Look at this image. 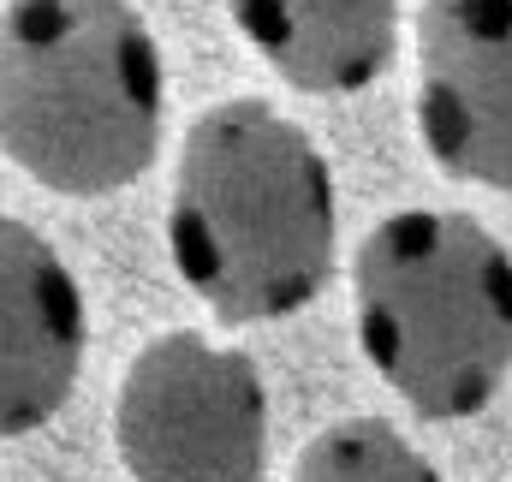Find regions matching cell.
Wrapping results in <instances>:
<instances>
[{
    "label": "cell",
    "instance_id": "1",
    "mask_svg": "<svg viewBox=\"0 0 512 482\" xmlns=\"http://www.w3.org/2000/svg\"><path fill=\"white\" fill-rule=\"evenodd\" d=\"M167 250L227 328L304 310L334 280L340 250L334 173L316 137L256 96L197 114L173 173Z\"/></svg>",
    "mask_w": 512,
    "mask_h": 482
},
{
    "label": "cell",
    "instance_id": "2",
    "mask_svg": "<svg viewBox=\"0 0 512 482\" xmlns=\"http://www.w3.org/2000/svg\"><path fill=\"white\" fill-rule=\"evenodd\" d=\"M167 66L131 0L0 6V155L60 197H114L161 149Z\"/></svg>",
    "mask_w": 512,
    "mask_h": 482
},
{
    "label": "cell",
    "instance_id": "3",
    "mask_svg": "<svg viewBox=\"0 0 512 482\" xmlns=\"http://www.w3.org/2000/svg\"><path fill=\"white\" fill-rule=\"evenodd\" d=\"M358 340L429 423L477 417L512 369V250L459 209H399L352 256Z\"/></svg>",
    "mask_w": 512,
    "mask_h": 482
},
{
    "label": "cell",
    "instance_id": "4",
    "mask_svg": "<svg viewBox=\"0 0 512 482\" xmlns=\"http://www.w3.org/2000/svg\"><path fill=\"white\" fill-rule=\"evenodd\" d=\"M114 447L131 482H262L268 387L251 352L191 328L149 340L114 399Z\"/></svg>",
    "mask_w": 512,
    "mask_h": 482
},
{
    "label": "cell",
    "instance_id": "5",
    "mask_svg": "<svg viewBox=\"0 0 512 482\" xmlns=\"http://www.w3.org/2000/svg\"><path fill=\"white\" fill-rule=\"evenodd\" d=\"M417 131L447 179L512 191V0L417 6Z\"/></svg>",
    "mask_w": 512,
    "mask_h": 482
},
{
    "label": "cell",
    "instance_id": "6",
    "mask_svg": "<svg viewBox=\"0 0 512 482\" xmlns=\"http://www.w3.org/2000/svg\"><path fill=\"white\" fill-rule=\"evenodd\" d=\"M84 292L36 227L0 215V441L36 435L84 369Z\"/></svg>",
    "mask_w": 512,
    "mask_h": 482
},
{
    "label": "cell",
    "instance_id": "7",
    "mask_svg": "<svg viewBox=\"0 0 512 482\" xmlns=\"http://www.w3.org/2000/svg\"><path fill=\"white\" fill-rule=\"evenodd\" d=\"M239 36L304 96H352L393 60L399 0H227Z\"/></svg>",
    "mask_w": 512,
    "mask_h": 482
},
{
    "label": "cell",
    "instance_id": "8",
    "mask_svg": "<svg viewBox=\"0 0 512 482\" xmlns=\"http://www.w3.org/2000/svg\"><path fill=\"white\" fill-rule=\"evenodd\" d=\"M292 482H447L393 423L382 417H346L334 429H322L298 465Z\"/></svg>",
    "mask_w": 512,
    "mask_h": 482
}]
</instances>
